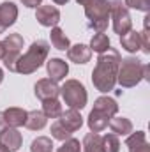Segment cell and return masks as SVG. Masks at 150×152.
Masks as SVG:
<instances>
[{"label":"cell","mask_w":150,"mask_h":152,"mask_svg":"<svg viewBox=\"0 0 150 152\" xmlns=\"http://www.w3.org/2000/svg\"><path fill=\"white\" fill-rule=\"evenodd\" d=\"M50 53V44L42 39H37L30 44V48L20 55L18 62H16V73L20 75H32L36 73L39 67L46 62Z\"/></svg>","instance_id":"2"},{"label":"cell","mask_w":150,"mask_h":152,"mask_svg":"<svg viewBox=\"0 0 150 152\" xmlns=\"http://www.w3.org/2000/svg\"><path fill=\"white\" fill-rule=\"evenodd\" d=\"M101 142H103L104 152H120V140H118L117 134L108 133V134L101 136Z\"/></svg>","instance_id":"28"},{"label":"cell","mask_w":150,"mask_h":152,"mask_svg":"<svg viewBox=\"0 0 150 152\" xmlns=\"http://www.w3.org/2000/svg\"><path fill=\"white\" fill-rule=\"evenodd\" d=\"M110 4H111L110 18H111L115 34H118V36L127 34V32L133 28V20H131L129 9L124 5V2H122V0H111Z\"/></svg>","instance_id":"7"},{"label":"cell","mask_w":150,"mask_h":152,"mask_svg":"<svg viewBox=\"0 0 150 152\" xmlns=\"http://www.w3.org/2000/svg\"><path fill=\"white\" fill-rule=\"evenodd\" d=\"M34 92H36V97L41 101L57 99L60 96V87L57 85V81H53L50 78H41V80H37V83L34 87Z\"/></svg>","instance_id":"9"},{"label":"cell","mask_w":150,"mask_h":152,"mask_svg":"<svg viewBox=\"0 0 150 152\" xmlns=\"http://www.w3.org/2000/svg\"><path fill=\"white\" fill-rule=\"evenodd\" d=\"M120 60L122 57L115 48H108L104 53H99L95 67L92 71V83L99 92L108 94L110 90L115 88Z\"/></svg>","instance_id":"1"},{"label":"cell","mask_w":150,"mask_h":152,"mask_svg":"<svg viewBox=\"0 0 150 152\" xmlns=\"http://www.w3.org/2000/svg\"><path fill=\"white\" fill-rule=\"evenodd\" d=\"M88 48L92 51H95V53H104L108 48H111V42H110V39H108V36L104 32H97V34L92 36Z\"/></svg>","instance_id":"24"},{"label":"cell","mask_w":150,"mask_h":152,"mask_svg":"<svg viewBox=\"0 0 150 152\" xmlns=\"http://www.w3.org/2000/svg\"><path fill=\"white\" fill-rule=\"evenodd\" d=\"M2 81H4V69L0 67V83H2Z\"/></svg>","instance_id":"38"},{"label":"cell","mask_w":150,"mask_h":152,"mask_svg":"<svg viewBox=\"0 0 150 152\" xmlns=\"http://www.w3.org/2000/svg\"><path fill=\"white\" fill-rule=\"evenodd\" d=\"M21 4L28 9H37L39 5H42V0H21Z\"/></svg>","instance_id":"32"},{"label":"cell","mask_w":150,"mask_h":152,"mask_svg":"<svg viewBox=\"0 0 150 152\" xmlns=\"http://www.w3.org/2000/svg\"><path fill=\"white\" fill-rule=\"evenodd\" d=\"M143 80H150V66L149 64H143Z\"/></svg>","instance_id":"33"},{"label":"cell","mask_w":150,"mask_h":152,"mask_svg":"<svg viewBox=\"0 0 150 152\" xmlns=\"http://www.w3.org/2000/svg\"><path fill=\"white\" fill-rule=\"evenodd\" d=\"M57 152H81V143H79V140H76V138H69V140H66L58 149Z\"/></svg>","instance_id":"31"},{"label":"cell","mask_w":150,"mask_h":152,"mask_svg":"<svg viewBox=\"0 0 150 152\" xmlns=\"http://www.w3.org/2000/svg\"><path fill=\"white\" fill-rule=\"evenodd\" d=\"M50 133H51V138H55V140H60V142H66V140H69L71 136H73V133L60 122V120H55L53 124H51V129H50Z\"/></svg>","instance_id":"26"},{"label":"cell","mask_w":150,"mask_h":152,"mask_svg":"<svg viewBox=\"0 0 150 152\" xmlns=\"http://www.w3.org/2000/svg\"><path fill=\"white\" fill-rule=\"evenodd\" d=\"M108 122H110L108 115L101 113V112H95V110H92L90 115H88V118H87L90 133H101V131H104L108 127Z\"/></svg>","instance_id":"19"},{"label":"cell","mask_w":150,"mask_h":152,"mask_svg":"<svg viewBox=\"0 0 150 152\" xmlns=\"http://www.w3.org/2000/svg\"><path fill=\"white\" fill-rule=\"evenodd\" d=\"M81 149L83 152H104L99 133H87L81 142Z\"/></svg>","instance_id":"23"},{"label":"cell","mask_w":150,"mask_h":152,"mask_svg":"<svg viewBox=\"0 0 150 152\" xmlns=\"http://www.w3.org/2000/svg\"><path fill=\"white\" fill-rule=\"evenodd\" d=\"M120 44H122V48H124L125 51H129V53H136V51H140V50H141L140 32H136V30L131 28L127 34L120 36Z\"/></svg>","instance_id":"20"},{"label":"cell","mask_w":150,"mask_h":152,"mask_svg":"<svg viewBox=\"0 0 150 152\" xmlns=\"http://www.w3.org/2000/svg\"><path fill=\"white\" fill-rule=\"evenodd\" d=\"M140 81H143V64L136 57H125L120 60L118 73H117V83L124 88L136 87Z\"/></svg>","instance_id":"4"},{"label":"cell","mask_w":150,"mask_h":152,"mask_svg":"<svg viewBox=\"0 0 150 152\" xmlns=\"http://www.w3.org/2000/svg\"><path fill=\"white\" fill-rule=\"evenodd\" d=\"M50 39H51L53 48H57L58 51H67V50L71 48V41H69V37L66 36V32H64L60 27H53V28H51Z\"/></svg>","instance_id":"21"},{"label":"cell","mask_w":150,"mask_h":152,"mask_svg":"<svg viewBox=\"0 0 150 152\" xmlns=\"http://www.w3.org/2000/svg\"><path fill=\"white\" fill-rule=\"evenodd\" d=\"M48 118L44 117V113L41 110H32L27 113V120H25V127L30 131H41L46 126Z\"/></svg>","instance_id":"22"},{"label":"cell","mask_w":150,"mask_h":152,"mask_svg":"<svg viewBox=\"0 0 150 152\" xmlns=\"http://www.w3.org/2000/svg\"><path fill=\"white\" fill-rule=\"evenodd\" d=\"M5 127H7V124H5V120H4V113L0 112V133H2Z\"/></svg>","instance_id":"34"},{"label":"cell","mask_w":150,"mask_h":152,"mask_svg":"<svg viewBox=\"0 0 150 152\" xmlns=\"http://www.w3.org/2000/svg\"><path fill=\"white\" fill-rule=\"evenodd\" d=\"M85 9V16L88 20V27L95 32H104L110 21V0H76Z\"/></svg>","instance_id":"3"},{"label":"cell","mask_w":150,"mask_h":152,"mask_svg":"<svg viewBox=\"0 0 150 152\" xmlns=\"http://www.w3.org/2000/svg\"><path fill=\"white\" fill-rule=\"evenodd\" d=\"M94 110L108 115V117L111 118V117H115L117 112H118V104H117V101H115L113 97H110V96H101V97H97V99L94 101Z\"/></svg>","instance_id":"17"},{"label":"cell","mask_w":150,"mask_h":152,"mask_svg":"<svg viewBox=\"0 0 150 152\" xmlns=\"http://www.w3.org/2000/svg\"><path fill=\"white\" fill-rule=\"evenodd\" d=\"M36 20H37L39 25L42 27H48V28H53V27H58L60 23V11L55 7V5H39L36 9Z\"/></svg>","instance_id":"8"},{"label":"cell","mask_w":150,"mask_h":152,"mask_svg":"<svg viewBox=\"0 0 150 152\" xmlns=\"http://www.w3.org/2000/svg\"><path fill=\"white\" fill-rule=\"evenodd\" d=\"M51 2H53V4H57V5H66L69 0H51Z\"/></svg>","instance_id":"35"},{"label":"cell","mask_w":150,"mask_h":152,"mask_svg":"<svg viewBox=\"0 0 150 152\" xmlns=\"http://www.w3.org/2000/svg\"><path fill=\"white\" fill-rule=\"evenodd\" d=\"M23 37L20 34H9L7 37L2 41L4 44V66L11 71V73H16V62L23 51Z\"/></svg>","instance_id":"6"},{"label":"cell","mask_w":150,"mask_h":152,"mask_svg":"<svg viewBox=\"0 0 150 152\" xmlns=\"http://www.w3.org/2000/svg\"><path fill=\"white\" fill-rule=\"evenodd\" d=\"M0 152H11V151H9V149H7V147H4V145H2V143H0Z\"/></svg>","instance_id":"37"},{"label":"cell","mask_w":150,"mask_h":152,"mask_svg":"<svg viewBox=\"0 0 150 152\" xmlns=\"http://www.w3.org/2000/svg\"><path fill=\"white\" fill-rule=\"evenodd\" d=\"M0 143L4 147H7L11 152H16V151H20L21 145H23V136H21V133L16 127H9L7 126L0 133Z\"/></svg>","instance_id":"11"},{"label":"cell","mask_w":150,"mask_h":152,"mask_svg":"<svg viewBox=\"0 0 150 152\" xmlns=\"http://www.w3.org/2000/svg\"><path fill=\"white\" fill-rule=\"evenodd\" d=\"M4 58V44H2V41H0V60Z\"/></svg>","instance_id":"36"},{"label":"cell","mask_w":150,"mask_h":152,"mask_svg":"<svg viewBox=\"0 0 150 152\" xmlns=\"http://www.w3.org/2000/svg\"><path fill=\"white\" fill-rule=\"evenodd\" d=\"M58 120H60V122H62L71 133H74V131H78V129H81V126H83V117H81V113H79L78 110H73V108L62 112L60 117H58Z\"/></svg>","instance_id":"16"},{"label":"cell","mask_w":150,"mask_h":152,"mask_svg":"<svg viewBox=\"0 0 150 152\" xmlns=\"http://www.w3.org/2000/svg\"><path fill=\"white\" fill-rule=\"evenodd\" d=\"M124 5L127 9H136V11H141V12L150 11V0H124Z\"/></svg>","instance_id":"30"},{"label":"cell","mask_w":150,"mask_h":152,"mask_svg":"<svg viewBox=\"0 0 150 152\" xmlns=\"http://www.w3.org/2000/svg\"><path fill=\"white\" fill-rule=\"evenodd\" d=\"M18 20V5L14 2L0 4V34H4L9 27H12Z\"/></svg>","instance_id":"10"},{"label":"cell","mask_w":150,"mask_h":152,"mask_svg":"<svg viewBox=\"0 0 150 152\" xmlns=\"http://www.w3.org/2000/svg\"><path fill=\"white\" fill-rule=\"evenodd\" d=\"M125 145H127L129 152H150V145L147 142L145 131H136V133L127 134Z\"/></svg>","instance_id":"13"},{"label":"cell","mask_w":150,"mask_h":152,"mask_svg":"<svg viewBox=\"0 0 150 152\" xmlns=\"http://www.w3.org/2000/svg\"><path fill=\"white\" fill-rule=\"evenodd\" d=\"M53 140L48 136H37L30 143V152H53Z\"/></svg>","instance_id":"27"},{"label":"cell","mask_w":150,"mask_h":152,"mask_svg":"<svg viewBox=\"0 0 150 152\" xmlns=\"http://www.w3.org/2000/svg\"><path fill=\"white\" fill-rule=\"evenodd\" d=\"M67 58L71 60V62H74V64H87V62H90V58H92V50L87 46V44H81V42H78L74 46H71L69 50H67Z\"/></svg>","instance_id":"15"},{"label":"cell","mask_w":150,"mask_h":152,"mask_svg":"<svg viewBox=\"0 0 150 152\" xmlns=\"http://www.w3.org/2000/svg\"><path fill=\"white\" fill-rule=\"evenodd\" d=\"M60 96H62L64 103L69 108L78 110V112H81L87 106V101H88L87 88L78 80H66V83L60 87Z\"/></svg>","instance_id":"5"},{"label":"cell","mask_w":150,"mask_h":152,"mask_svg":"<svg viewBox=\"0 0 150 152\" xmlns=\"http://www.w3.org/2000/svg\"><path fill=\"white\" fill-rule=\"evenodd\" d=\"M4 113V120H5V124L9 126V127H21V126H25V120H27V110H23V108H18V106H11V108H7V110H4L2 112Z\"/></svg>","instance_id":"14"},{"label":"cell","mask_w":150,"mask_h":152,"mask_svg":"<svg viewBox=\"0 0 150 152\" xmlns=\"http://www.w3.org/2000/svg\"><path fill=\"white\" fill-rule=\"evenodd\" d=\"M108 126H110L111 133L117 136H127L133 133V122L125 117H111Z\"/></svg>","instance_id":"18"},{"label":"cell","mask_w":150,"mask_h":152,"mask_svg":"<svg viewBox=\"0 0 150 152\" xmlns=\"http://www.w3.org/2000/svg\"><path fill=\"white\" fill-rule=\"evenodd\" d=\"M46 118H58L60 113L64 112L62 110V104L58 99H46L42 101V110H41Z\"/></svg>","instance_id":"25"},{"label":"cell","mask_w":150,"mask_h":152,"mask_svg":"<svg viewBox=\"0 0 150 152\" xmlns=\"http://www.w3.org/2000/svg\"><path fill=\"white\" fill-rule=\"evenodd\" d=\"M149 20L150 16H145V21H143V32H140V39H141V51L150 55V34H149Z\"/></svg>","instance_id":"29"},{"label":"cell","mask_w":150,"mask_h":152,"mask_svg":"<svg viewBox=\"0 0 150 152\" xmlns=\"http://www.w3.org/2000/svg\"><path fill=\"white\" fill-rule=\"evenodd\" d=\"M46 71H48L50 80L58 83V81L66 80V76L69 75V64L62 58H50L46 62Z\"/></svg>","instance_id":"12"}]
</instances>
